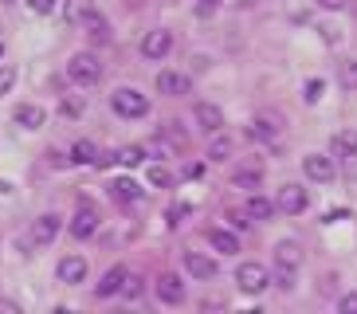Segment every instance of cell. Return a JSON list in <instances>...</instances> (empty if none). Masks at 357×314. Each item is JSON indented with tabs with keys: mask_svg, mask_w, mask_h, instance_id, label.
Listing matches in <instances>:
<instances>
[{
	"mask_svg": "<svg viewBox=\"0 0 357 314\" xmlns=\"http://www.w3.org/2000/svg\"><path fill=\"white\" fill-rule=\"evenodd\" d=\"M110 106H114V114H122V118H146L149 114V98L142 91H134V87H118V91L110 94Z\"/></svg>",
	"mask_w": 357,
	"mask_h": 314,
	"instance_id": "obj_1",
	"label": "cell"
},
{
	"mask_svg": "<svg viewBox=\"0 0 357 314\" xmlns=\"http://www.w3.org/2000/svg\"><path fill=\"white\" fill-rule=\"evenodd\" d=\"M67 79L79 83V87H95L98 79H102V63H98L91 52H79V55H71V63H67Z\"/></svg>",
	"mask_w": 357,
	"mask_h": 314,
	"instance_id": "obj_2",
	"label": "cell"
},
{
	"mask_svg": "<svg viewBox=\"0 0 357 314\" xmlns=\"http://www.w3.org/2000/svg\"><path fill=\"white\" fill-rule=\"evenodd\" d=\"M236 283H240V291H248V294H263L267 283H271V275H267V267H259V263H240Z\"/></svg>",
	"mask_w": 357,
	"mask_h": 314,
	"instance_id": "obj_3",
	"label": "cell"
},
{
	"mask_svg": "<svg viewBox=\"0 0 357 314\" xmlns=\"http://www.w3.org/2000/svg\"><path fill=\"white\" fill-rule=\"evenodd\" d=\"M169 52H173V31H165V28L146 31V40H142V55L146 59H165Z\"/></svg>",
	"mask_w": 357,
	"mask_h": 314,
	"instance_id": "obj_4",
	"label": "cell"
},
{
	"mask_svg": "<svg viewBox=\"0 0 357 314\" xmlns=\"http://www.w3.org/2000/svg\"><path fill=\"white\" fill-rule=\"evenodd\" d=\"M306 204H310V197H306L303 185H283V188H279V209H283L287 216H298V212H306Z\"/></svg>",
	"mask_w": 357,
	"mask_h": 314,
	"instance_id": "obj_5",
	"label": "cell"
},
{
	"mask_svg": "<svg viewBox=\"0 0 357 314\" xmlns=\"http://www.w3.org/2000/svg\"><path fill=\"white\" fill-rule=\"evenodd\" d=\"M303 173H306L310 181H334V157L306 154V157H303Z\"/></svg>",
	"mask_w": 357,
	"mask_h": 314,
	"instance_id": "obj_6",
	"label": "cell"
},
{
	"mask_svg": "<svg viewBox=\"0 0 357 314\" xmlns=\"http://www.w3.org/2000/svg\"><path fill=\"white\" fill-rule=\"evenodd\" d=\"M158 91L169 94V98H181V94L192 91V79L189 75H181V71H161L158 75Z\"/></svg>",
	"mask_w": 357,
	"mask_h": 314,
	"instance_id": "obj_7",
	"label": "cell"
},
{
	"mask_svg": "<svg viewBox=\"0 0 357 314\" xmlns=\"http://www.w3.org/2000/svg\"><path fill=\"white\" fill-rule=\"evenodd\" d=\"M185 271H189L192 279H212V275H216V260L204 255V251H185Z\"/></svg>",
	"mask_w": 357,
	"mask_h": 314,
	"instance_id": "obj_8",
	"label": "cell"
},
{
	"mask_svg": "<svg viewBox=\"0 0 357 314\" xmlns=\"http://www.w3.org/2000/svg\"><path fill=\"white\" fill-rule=\"evenodd\" d=\"M158 299L165 306H181L185 303V283H181L177 275H161L158 279Z\"/></svg>",
	"mask_w": 357,
	"mask_h": 314,
	"instance_id": "obj_9",
	"label": "cell"
},
{
	"mask_svg": "<svg viewBox=\"0 0 357 314\" xmlns=\"http://www.w3.org/2000/svg\"><path fill=\"white\" fill-rule=\"evenodd\" d=\"M298 263H303V251L294 240H279L275 244V267H283V271H298Z\"/></svg>",
	"mask_w": 357,
	"mask_h": 314,
	"instance_id": "obj_10",
	"label": "cell"
},
{
	"mask_svg": "<svg viewBox=\"0 0 357 314\" xmlns=\"http://www.w3.org/2000/svg\"><path fill=\"white\" fill-rule=\"evenodd\" d=\"M95 228H98V212L91 209V204H83L71 220V236L75 240H86V236H95Z\"/></svg>",
	"mask_w": 357,
	"mask_h": 314,
	"instance_id": "obj_11",
	"label": "cell"
},
{
	"mask_svg": "<svg viewBox=\"0 0 357 314\" xmlns=\"http://www.w3.org/2000/svg\"><path fill=\"white\" fill-rule=\"evenodd\" d=\"M330 154L354 161V157H357V130H337V134L330 137Z\"/></svg>",
	"mask_w": 357,
	"mask_h": 314,
	"instance_id": "obj_12",
	"label": "cell"
},
{
	"mask_svg": "<svg viewBox=\"0 0 357 314\" xmlns=\"http://www.w3.org/2000/svg\"><path fill=\"white\" fill-rule=\"evenodd\" d=\"M55 236H59V216H52V212L32 224V244H40V248H43V244H52Z\"/></svg>",
	"mask_w": 357,
	"mask_h": 314,
	"instance_id": "obj_13",
	"label": "cell"
},
{
	"mask_svg": "<svg viewBox=\"0 0 357 314\" xmlns=\"http://www.w3.org/2000/svg\"><path fill=\"white\" fill-rule=\"evenodd\" d=\"M59 279L63 283H83L86 279V260L83 255H67V260H59Z\"/></svg>",
	"mask_w": 357,
	"mask_h": 314,
	"instance_id": "obj_14",
	"label": "cell"
},
{
	"mask_svg": "<svg viewBox=\"0 0 357 314\" xmlns=\"http://www.w3.org/2000/svg\"><path fill=\"white\" fill-rule=\"evenodd\" d=\"M197 122H200V130L216 134V130L224 126V110L220 106H212V103H197Z\"/></svg>",
	"mask_w": 357,
	"mask_h": 314,
	"instance_id": "obj_15",
	"label": "cell"
},
{
	"mask_svg": "<svg viewBox=\"0 0 357 314\" xmlns=\"http://www.w3.org/2000/svg\"><path fill=\"white\" fill-rule=\"evenodd\" d=\"M110 197L122 200V204H134V200H142V185L130 181V177H118L114 185H110Z\"/></svg>",
	"mask_w": 357,
	"mask_h": 314,
	"instance_id": "obj_16",
	"label": "cell"
},
{
	"mask_svg": "<svg viewBox=\"0 0 357 314\" xmlns=\"http://www.w3.org/2000/svg\"><path fill=\"white\" fill-rule=\"evenodd\" d=\"M208 244L216 251H220V255H236V251H240V240H236V232H224V228H212L208 232Z\"/></svg>",
	"mask_w": 357,
	"mask_h": 314,
	"instance_id": "obj_17",
	"label": "cell"
},
{
	"mask_svg": "<svg viewBox=\"0 0 357 314\" xmlns=\"http://www.w3.org/2000/svg\"><path fill=\"white\" fill-rule=\"evenodd\" d=\"M16 122H20L24 130H40V126L47 122V114H43L40 106H32V103H24V106H16Z\"/></svg>",
	"mask_w": 357,
	"mask_h": 314,
	"instance_id": "obj_18",
	"label": "cell"
},
{
	"mask_svg": "<svg viewBox=\"0 0 357 314\" xmlns=\"http://www.w3.org/2000/svg\"><path fill=\"white\" fill-rule=\"evenodd\" d=\"M126 267H110V271L102 275V283H98V294H102V299H110V294H118L122 291V283H126Z\"/></svg>",
	"mask_w": 357,
	"mask_h": 314,
	"instance_id": "obj_19",
	"label": "cell"
},
{
	"mask_svg": "<svg viewBox=\"0 0 357 314\" xmlns=\"http://www.w3.org/2000/svg\"><path fill=\"white\" fill-rule=\"evenodd\" d=\"M95 16V0H67V24H86Z\"/></svg>",
	"mask_w": 357,
	"mask_h": 314,
	"instance_id": "obj_20",
	"label": "cell"
},
{
	"mask_svg": "<svg viewBox=\"0 0 357 314\" xmlns=\"http://www.w3.org/2000/svg\"><path fill=\"white\" fill-rule=\"evenodd\" d=\"M71 161L75 165H98V146L95 142H75V149H71Z\"/></svg>",
	"mask_w": 357,
	"mask_h": 314,
	"instance_id": "obj_21",
	"label": "cell"
},
{
	"mask_svg": "<svg viewBox=\"0 0 357 314\" xmlns=\"http://www.w3.org/2000/svg\"><path fill=\"white\" fill-rule=\"evenodd\" d=\"M243 212H248V220H271V216H275V200H267V197H252Z\"/></svg>",
	"mask_w": 357,
	"mask_h": 314,
	"instance_id": "obj_22",
	"label": "cell"
},
{
	"mask_svg": "<svg viewBox=\"0 0 357 314\" xmlns=\"http://www.w3.org/2000/svg\"><path fill=\"white\" fill-rule=\"evenodd\" d=\"M114 161H118V165H126V169H134V165H142V161H146V149H142V146H122L114 154Z\"/></svg>",
	"mask_w": 357,
	"mask_h": 314,
	"instance_id": "obj_23",
	"label": "cell"
},
{
	"mask_svg": "<svg viewBox=\"0 0 357 314\" xmlns=\"http://www.w3.org/2000/svg\"><path fill=\"white\" fill-rule=\"evenodd\" d=\"M83 28H86V36H91L95 43H106V40H110V24H106L102 16H98V12H95V16H91V20L83 24Z\"/></svg>",
	"mask_w": 357,
	"mask_h": 314,
	"instance_id": "obj_24",
	"label": "cell"
},
{
	"mask_svg": "<svg viewBox=\"0 0 357 314\" xmlns=\"http://www.w3.org/2000/svg\"><path fill=\"white\" fill-rule=\"evenodd\" d=\"M208 157L212 161H228L231 157V137H224L220 130H216V137H212V146H208Z\"/></svg>",
	"mask_w": 357,
	"mask_h": 314,
	"instance_id": "obj_25",
	"label": "cell"
},
{
	"mask_svg": "<svg viewBox=\"0 0 357 314\" xmlns=\"http://www.w3.org/2000/svg\"><path fill=\"white\" fill-rule=\"evenodd\" d=\"M252 134H255V137H263V142H275V137H279V122H271V118L263 114L259 122H255Z\"/></svg>",
	"mask_w": 357,
	"mask_h": 314,
	"instance_id": "obj_26",
	"label": "cell"
},
{
	"mask_svg": "<svg viewBox=\"0 0 357 314\" xmlns=\"http://www.w3.org/2000/svg\"><path fill=\"white\" fill-rule=\"evenodd\" d=\"M149 185H153V188H169V185H173V173H169L165 165H149Z\"/></svg>",
	"mask_w": 357,
	"mask_h": 314,
	"instance_id": "obj_27",
	"label": "cell"
},
{
	"mask_svg": "<svg viewBox=\"0 0 357 314\" xmlns=\"http://www.w3.org/2000/svg\"><path fill=\"white\" fill-rule=\"evenodd\" d=\"M342 87L357 91V59H346V63H342Z\"/></svg>",
	"mask_w": 357,
	"mask_h": 314,
	"instance_id": "obj_28",
	"label": "cell"
},
{
	"mask_svg": "<svg viewBox=\"0 0 357 314\" xmlns=\"http://www.w3.org/2000/svg\"><path fill=\"white\" fill-rule=\"evenodd\" d=\"M322 91H326L322 79H310V83L303 87V98H306V103H318V98H322Z\"/></svg>",
	"mask_w": 357,
	"mask_h": 314,
	"instance_id": "obj_29",
	"label": "cell"
},
{
	"mask_svg": "<svg viewBox=\"0 0 357 314\" xmlns=\"http://www.w3.org/2000/svg\"><path fill=\"white\" fill-rule=\"evenodd\" d=\"M16 87V67H0V98Z\"/></svg>",
	"mask_w": 357,
	"mask_h": 314,
	"instance_id": "obj_30",
	"label": "cell"
},
{
	"mask_svg": "<svg viewBox=\"0 0 357 314\" xmlns=\"http://www.w3.org/2000/svg\"><path fill=\"white\" fill-rule=\"evenodd\" d=\"M122 294H126V299H137V294H142V279H137V275H126V283H122Z\"/></svg>",
	"mask_w": 357,
	"mask_h": 314,
	"instance_id": "obj_31",
	"label": "cell"
},
{
	"mask_svg": "<svg viewBox=\"0 0 357 314\" xmlns=\"http://www.w3.org/2000/svg\"><path fill=\"white\" fill-rule=\"evenodd\" d=\"M236 185L255 188V185H259V169H243V173H236Z\"/></svg>",
	"mask_w": 357,
	"mask_h": 314,
	"instance_id": "obj_32",
	"label": "cell"
},
{
	"mask_svg": "<svg viewBox=\"0 0 357 314\" xmlns=\"http://www.w3.org/2000/svg\"><path fill=\"white\" fill-rule=\"evenodd\" d=\"M28 8H32L36 16H52V12H55V0H28Z\"/></svg>",
	"mask_w": 357,
	"mask_h": 314,
	"instance_id": "obj_33",
	"label": "cell"
},
{
	"mask_svg": "<svg viewBox=\"0 0 357 314\" xmlns=\"http://www.w3.org/2000/svg\"><path fill=\"white\" fill-rule=\"evenodd\" d=\"M275 283H279L283 291H291V287H294V271H283V267H275Z\"/></svg>",
	"mask_w": 357,
	"mask_h": 314,
	"instance_id": "obj_34",
	"label": "cell"
},
{
	"mask_svg": "<svg viewBox=\"0 0 357 314\" xmlns=\"http://www.w3.org/2000/svg\"><path fill=\"white\" fill-rule=\"evenodd\" d=\"M337 311H342V314H357V291H349L346 299L337 303Z\"/></svg>",
	"mask_w": 357,
	"mask_h": 314,
	"instance_id": "obj_35",
	"label": "cell"
},
{
	"mask_svg": "<svg viewBox=\"0 0 357 314\" xmlns=\"http://www.w3.org/2000/svg\"><path fill=\"white\" fill-rule=\"evenodd\" d=\"M189 204H173V209H169V224H181V220H185V216H189Z\"/></svg>",
	"mask_w": 357,
	"mask_h": 314,
	"instance_id": "obj_36",
	"label": "cell"
},
{
	"mask_svg": "<svg viewBox=\"0 0 357 314\" xmlns=\"http://www.w3.org/2000/svg\"><path fill=\"white\" fill-rule=\"evenodd\" d=\"M216 8H220V0H197V12H200V16H212Z\"/></svg>",
	"mask_w": 357,
	"mask_h": 314,
	"instance_id": "obj_37",
	"label": "cell"
},
{
	"mask_svg": "<svg viewBox=\"0 0 357 314\" xmlns=\"http://www.w3.org/2000/svg\"><path fill=\"white\" fill-rule=\"evenodd\" d=\"M0 314H20V306L12 303V299H0Z\"/></svg>",
	"mask_w": 357,
	"mask_h": 314,
	"instance_id": "obj_38",
	"label": "cell"
},
{
	"mask_svg": "<svg viewBox=\"0 0 357 314\" xmlns=\"http://www.w3.org/2000/svg\"><path fill=\"white\" fill-rule=\"evenodd\" d=\"M322 8H346V0H318Z\"/></svg>",
	"mask_w": 357,
	"mask_h": 314,
	"instance_id": "obj_39",
	"label": "cell"
},
{
	"mask_svg": "<svg viewBox=\"0 0 357 314\" xmlns=\"http://www.w3.org/2000/svg\"><path fill=\"white\" fill-rule=\"evenodd\" d=\"M8 193H12V185L8 181H0V197H8Z\"/></svg>",
	"mask_w": 357,
	"mask_h": 314,
	"instance_id": "obj_40",
	"label": "cell"
}]
</instances>
